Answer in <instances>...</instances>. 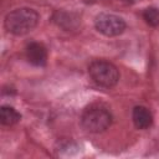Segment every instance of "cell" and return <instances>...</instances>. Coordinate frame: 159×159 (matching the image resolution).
I'll use <instances>...</instances> for the list:
<instances>
[{"label":"cell","instance_id":"6da1fadb","mask_svg":"<svg viewBox=\"0 0 159 159\" xmlns=\"http://www.w3.org/2000/svg\"><path fill=\"white\" fill-rule=\"evenodd\" d=\"M40 15L30 7H17L10 11L4 20V26L7 32L15 36H24L31 32L39 24Z\"/></svg>","mask_w":159,"mask_h":159},{"label":"cell","instance_id":"8992f818","mask_svg":"<svg viewBox=\"0 0 159 159\" xmlns=\"http://www.w3.org/2000/svg\"><path fill=\"white\" fill-rule=\"evenodd\" d=\"M25 52H26V58L31 65L37 66V67H42L47 63L48 53H47V48L45 47L43 43L30 42L26 46Z\"/></svg>","mask_w":159,"mask_h":159},{"label":"cell","instance_id":"ba28073f","mask_svg":"<svg viewBox=\"0 0 159 159\" xmlns=\"http://www.w3.org/2000/svg\"><path fill=\"white\" fill-rule=\"evenodd\" d=\"M21 119V114L12 107L10 106H2L0 109V122L2 125H7L11 127L14 124H16L17 122H20Z\"/></svg>","mask_w":159,"mask_h":159},{"label":"cell","instance_id":"9c48e42d","mask_svg":"<svg viewBox=\"0 0 159 159\" xmlns=\"http://www.w3.org/2000/svg\"><path fill=\"white\" fill-rule=\"evenodd\" d=\"M143 20L149 25V26H158L159 25V7H154V6H149L147 9L143 10L142 12Z\"/></svg>","mask_w":159,"mask_h":159},{"label":"cell","instance_id":"5b68a950","mask_svg":"<svg viewBox=\"0 0 159 159\" xmlns=\"http://www.w3.org/2000/svg\"><path fill=\"white\" fill-rule=\"evenodd\" d=\"M52 21L63 31H75L81 25V17L77 14L66 10H56L52 15Z\"/></svg>","mask_w":159,"mask_h":159},{"label":"cell","instance_id":"7a4b0ae2","mask_svg":"<svg viewBox=\"0 0 159 159\" xmlns=\"http://www.w3.org/2000/svg\"><path fill=\"white\" fill-rule=\"evenodd\" d=\"M113 122L111 112L101 104H91L81 114V124L89 133H102L107 130Z\"/></svg>","mask_w":159,"mask_h":159},{"label":"cell","instance_id":"3957f363","mask_svg":"<svg viewBox=\"0 0 159 159\" xmlns=\"http://www.w3.org/2000/svg\"><path fill=\"white\" fill-rule=\"evenodd\" d=\"M88 75L96 84L104 88L114 87L119 81L118 68L106 60H93L88 66Z\"/></svg>","mask_w":159,"mask_h":159},{"label":"cell","instance_id":"52a82bcc","mask_svg":"<svg viewBox=\"0 0 159 159\" xmlns=\"http://www.w3.org/2000/svg\"><path fill=\"white\" fill-rule=\"evenodd\" d=\"M132 120L138 129H148L153 124V114L144 106H135L132 111Z\"/></svg>","mask_w":159,"mask_h":159},{"label":"cell","instance_id":"277c9868","mask_svg":"<svg viewBox=\"0 0 159 159\" xmlns=\"http://www.w3.org/2000/svg\"><path fill=\"white\" fill-rule=\"evenodd\" d=\"M125 21L123 17L109 14V12H101L94 19V27L96 30L107 36V37H114L124 32L125 30Z\"/></svg>","mask_w":159,"mask_h":159}]
</instances>
